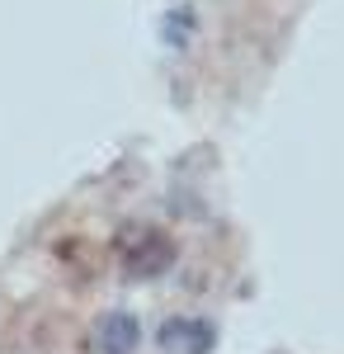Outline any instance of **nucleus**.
Listing matches in <instances>:
<instances>
[{"mask_svg": "<svg viewBox=\"0 0 344 354\" xmlns=\"http://www.w3.org/2000/svg\"><path fill=\"white\" fill-rule=\"evenodd\" d=\"M118 265L128 279H156L175 265V241L165 232H137L118 245Z\"/></svg>", "mask_w": 344, "mask_h": 354, "instance_id": "obj_1", "label": "nucleus"}, {"mask_svg": "<svg viewBox=\"0 0 344 354\" xmlns=\"http://www.w3.org/2000/svg\"><path fill=\"white\" fill-rule=\"evenodd\" d=\"M90 350L95 354H137L142 350V322L133 312H104L95 326H90Z\"/></svg>", "mask_w": 344, "mask_h": 354, "instance_id": "obj_2", "label": "nucleus"}, {"mask_svg": "<svg viewBox=\"0 0 344 354\" xmlns=\"http://www.w3.org/2000/svg\"><path fill=\"white\" fill-rule=\"evenodd\" d=\"M217 345V326L203 317H170L160 326V350L165 354H208Z\"/></svg>", "mask_w": 344, "mask_h": 354, "instance_id": "obj_3", "label": "nucleus"}]
</instances>
